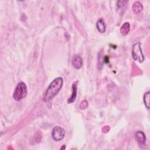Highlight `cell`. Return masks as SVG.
Listing matches in <instances>:
<instances>
[{"instance_id": "cell-1", "label": "cell", "mask_w": 150, "mask_h": 150, "mask_svg": "<svg viewBox=\"0 0 150 150\" xmlns=\"http://www.w3.org/2000/svg\"><path fill=\"white\" fill-rule=\"evenodd\" d=\"M63 83V79L60 77L54 79L47 88L43 97V100L46 102L49 101L58 93L62 87Z\"/></svg>"}, {"instance_id": "cell-6", "label": "cell", "mask_w": 150, "mask_h": 150, "mask_svg": "<svg viewBox=\"0 0 150 150\" xmlns=\"http://www.w3.org/2000/svg\"><path fill=\"white\" fill-rule=\"evenodd\" d=\"M77 83L78 81L74 82L72 84L71 88H72V94L69 98L67 100V103L69 104L73 103L76 98L77 97Z\"/></svg>"}, {"instance_id": "cell-12", "label": "cell", "mask_w": 150, "mask_h": 150, "mask_svg": "<svg viewBox=\"0 0 150 150\" xmlns=\"http://www.w3.org/2000/svg\"><path fill=\"white\" fill-rule=\"evenodd\" d=\"M87 106H88V102L86 100H83V101H81L79 105V107L81 110L85 109L87 107Z\"/></svg>"}, {"instance_id": "cell-7", "label": "cell", "mask_w": 150, "mask_h": 150, "mask_svg": "<svg viewBox=\"0 0 150 150\" xmlns=\"http://www.w3.org/2000/svg\"><path fill=\"white\" fill-rule=\"evenodd\" d=\"M83 59L82 58L79 56V55H74L72 59V65L76 69H80L82 66H83Z\"/></svg>"}, {"instance_id": "cell-11", "label": "cell", "mask_w": 150, "mask_h": 150, "mask_svg": "<svg viewBox=\"0 0 150 150\" xmlns=\"http://www.w3.org/2000/svg\"><path fill=\"white\" fill-rule=\"evenodd\" d=\"M144 103L145 107L149 109V103H150V92L147 91L144 95Z\"/></svg>"}, {"instance_id": "cell-5", "label": "cell", "mask_w": 150, "mask_h": 150, "mask_svg": "<svg viewBox=\"0 0 150 150\" xmlns=\"http://www.w3.org/2000/svg\"><path fill=\"white\" fill-rule=\"evenodd\" d=\"M135 139L138 144L140 147L142 148V146H145V142H146V137L145 134L142 131H138L136 132Z\"/></svg>"}, {"instance_id": "cell-3", "label": "cell", "mask_w": 150, "mask_h": 150, "mask_svg": "<svg viewBox=\"0 0 150 150\" xmlns=\"http://www.w3.org/2000/svg\"><path fill=\"white\" fill-rule=\"evenodd\" d=\"M132 57L134 60L142 63L144 60V55L143 54L141 47V43L137 42L133 45L132 47Z\"/></svg>"}, {"instance_id": "cell-9", "label": "cell", "mask_w": 150, "mask_h": 150, "mask_svg": "<svg viewBox=\"0 0 150 150\" xmlns=\"http://www.w3.org/2000/svg\"><path fill=\"white\" fill-rule=\"evenodd\" d=\"M132 9L135 13L138 14L142 11L143 6L139 2L136 1L133 4L132 6Z\"/></svg>"}, {"instance_id": "cell-2", "label": "cell", "mask_w": 150, "mask_h": 150, "mask_svg": "<svg viewBox=\"0 0 150 150\" xmlns=\"http://www.w3.org/2000/svg\"><path fill=\"white\" fill-rule=\"evenodd\" d=\"M27 93L28 88L26 84L24 82L21 81L17 84L13 94V98L16 101H21L26 96Z\"/></svg>"}, {"instance_id": "cell-8", "label": "cell", "mask_w": 150, "mask_h": 150, "mask_svg": "<svg viewBox=\"0 0 150 150\" xmlns=\"http://www.w3.org/2000/svg\"><path fill=\"white\" fill-rule=\"evenodd\" d=\"M96 28L97 30L101 33H104L106 30V26L104 21L103 18H100L96 23Z\"/></svg>"}, {"instance_id": "cell-13", "label": "cell", "mask_w": 150, "mask_h": 150, "mask_svg": "<svg viewBox=\"0 0 150 150\" xmlns=\"http://www.w3.org/2000/svg\"><path fill=\"white\" fill-rule=\"evenodd\" d=\"M66 149V145H63V146L62 148H60V149Z\"/></svg>"}, {"instance_id": "cell-10", "label": "cell", "mask_w": 150, "mask_h": 150, "mask_svg": "<svg viewBox=\"0 0 150 150\" xmlns=\"http://www.w3.org/2000/svg\"><path fill=\"white\" fill-rule=\"evenodd\" d=\"M130 30V25L128 22H125L120 28V33L122 36L127 35Z\"/></svg>"}, {"instance_id": "cell-4", "label": "cell", "mask_w": 150, "mask_h": 150, "mask_svg": "<svg viewBox=\"0 0 150 150\" xmlns=\"http://www.w3.org/2000/svg\"><path fill=\"white\" fill-rule=\"evenodd\" d=\"M65 135V130L60 126H55L52 131V137L56 141L62 140Z\"/></svg>"}]
</instances>
